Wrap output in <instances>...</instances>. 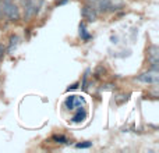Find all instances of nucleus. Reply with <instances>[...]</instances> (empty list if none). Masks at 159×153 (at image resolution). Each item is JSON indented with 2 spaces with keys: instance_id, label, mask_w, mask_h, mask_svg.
Wrapping results in <instances>:
<instances>
[{
  "instance_id": "1",
  "label": "nucleus",
  "mask_w": 159,
  "mask_h": 153,
  "mask_svg": "<svg viewBox=\"0 0 159 153\" xmlns=\"http://www.w3.org/2000/svg\"><path fill=\"white\" fill-rule=\"evenodd\" d=\"M0 10L10 21H18L20 19V10L13 0H2Z\"/></svg>"
},
{
  "instance_id": "2",
  "label": "nucleus",
  "mask_w": 159,
  "mask_h": 153,
  "mask_svg": "<svg viewBox=\"0 0 159 153\" xmlns=\"http://www.w3.org/2000/svg\"><path fill=\"white\" fill-rule=\"evenodd\" d=\"M42 0H24V17L29 19L38 13Z\"/></svg>"
},
{
  "instance_id": "3",
  "label": "nucleus",
  "mask_w": 159,
  "mask_h": 153,
  "mask_svg": "<svg viewBox=\"0 0 159 153\" xmlns=\"http://www.w3.org/2000/svg\"><path fill=\"white\" fill-rule=\"evenodd\" d=\"M66 107L68 110H78V108H85L86 107V102L82 96H75L71 95L66 99Z\"/></svg>"
},
{
  "instance_id": "4",
  "label": "nucleus",
  "mask_w": 159,
  "mask_h": 153,
  "mask_svg": "<svg viewBox=\"0 0 159 153\" xmlns=\"http://www.w3.org/2000/svg\"><path fill=\"white\" fill-rule=\"evenodd\" d=\"M137 79L139 81V82H144V83H153V85H156L159 81V74L156 70H151V71L148 72H144V74H141Z\"/></svg>"
},
{
  "instance_id": "5",
  "label": "nucleus",
  "mask_w": 159,
  "mask_h": 153,
  "mask_svg": "<svg viewBox=\"0 0 159 153\" xmlns=\"http://www.w3.org/2000/svg\"><path fill=\"white\" fill-rule=\"evenodd\" d=\"M82 17L84 19H86V21L89 22H94L96 21V17H98V11L95 10L92 6H84L82 7Z\"/></svg>"
},
{
  "instance_id": "6",
  "label": "nucleus",
  "mask_w": 159,
  "mask_h": 153,
  "mask_svg": "<svg viewBox=\"0 0 159 153\" xmlns=\"http://www.w3.org/2000/svg\"><path fill=\"white\" fill-rule=\"evenodd\" d=\"M148 53H149V61H151V64H152V70H156L158 68V58H159L158 47L151 46L149 50H148Z\"/></svg>"
},
{
  "instance_id": "7",
  "label": "nucleus",
  "mask_w": 159,
  "mask_h": 153,
  "mask_svg": "<svg viewBox=\"0 0 159 153\" xmlns=\"http://www.w3.org/2000/svg\"><path fill=\"white\" fill-rule=\"evenodd\" d=\"M86 117H88V113H86L85 108H78L75 116L73 117V122H82Z\"/></svg>"
},
{
  "instance_id": "8",
  "label": "nucleus",
  "mask_w": 159,
  "mask_h": 153,
  "mask_svg": "<svg viewBox=\"0 0 159 153\" xmlns=\"http://www.w3.org/2000/svg\"><path fill=\"white\" fill-rule=\"evenodd\" d=\"M18 46V36H11L10 38V47H8V53H13Z\"/></svg>"
},
{
  "instance_id": "9",
  "label": "nucleus",
  "mask_w": 159,
  "mask_h": 153,
  "mask_svg": "<svg viewBox=\"0 0 159 153\" xmlns=\"http://www.w3.org/2000/svg\"><path fill=\"white\" fill-rule=\"evenodd\" d=\"M80 36L84 39V40H88V39L91 38V35H89V33H86L84 24H80Z\"/></svg>"
},
{
  "instance_id": "10",
  "label": "nucleus",
  "mask_w": 159,
  "mask_h": 153,
  "mask_svg": "<svg viewBox=\"0 0 159 153\" xmlns=\"http://www.w3.org/2000/svg\"><path fill=\"white\" fill-rule=\"evenodd\" d=\"M53 139H55V141H57V142H60V143H66V142H67V139L64 138V136H61V135H55V136H53Z\"/></svg>"
},
{
  "instance_id": "11",
  "label": "nucleus",
  "mask_w": 159,
  "mask_h": 153,
  "mask_svg": "<svg viewBox=\"0 0 159 153\" xmlns=\"http://www.w3.org/2000/svg\"><path fill=\"white\" fill-rule=\"evenodd\" d=\"M91 145H92L91 142H86V143H77L75 147H77V149H85V147H89Z\"/></svg>"
},
{
  "instance_id": "12",
  "label": "nucleus",
  "mask_w": 159,
  "mask_h": 153,
  "mask_svg": "<svg viewBox=\"0 0 159 153\" xmlns=\"http://www.w3.org/2000/svg\"><path fill=\"white\" fill-rule=\"evenodd\" d=\"M3 56H4V47H3V45H0V60L3 58Z\"/></svg>"
},
{
  "instance_id": "13",
  "label": "nucleus",
  "mask_w": 159,
  "mask_h": 153,
  "mask_svg": "<svg viewBox=\"0 0 159 153\" xmlns=\"http://www.w3.org/2000/svg\"><path fill=\"white\" fill-rule=\"evenodd\" d=\"M56 2H59V0H56Z\"/></svg>"
},
{
  "instance_id": "14",
  "label": "nucleus",
  "mask_w": 159,
  "mask_h": 153,
  "mask_svg": "<svg viewBox=\"0 0 159 153\" xmlns=\"http://www.w3.org/2000/svg\"><path fill=\"white\" fill-rule=\"evenodd\" d=\"M13 2H14V0H13Z\"/></svg>"
}]
</instances>
